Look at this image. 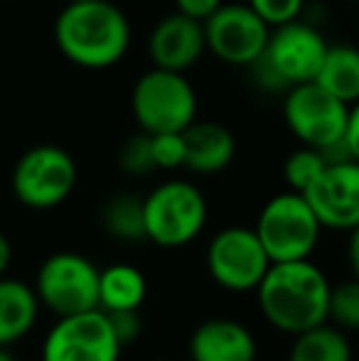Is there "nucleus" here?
Returning a JSON list of instances; mask_svg holds the SVG:
<instances>
[{"mask_svg":"<svg viewBox=\"0 0 359 361\" xmlns=\"http://www.w3.org/2000/svg\"><path fill=\"white\" fill-rule=\"evenodd\" d=\"M101 268H96L82 253L62 251L49 256L35 278V293L39 305L57 317L91 312L99 307Z\"/></svg>","mask_w":359,"mask_h":361,"instance_id":"nucleus-9","label":"nucleus"},{"mask_svg":"<svg viewBox=\"0 0 359 361\" xmlns=\"http://www.w3.org/2000/svg\"><path fill=\"white\" fill-rule=\"evenodd\" d=\"M330 44L322 32L300 18L271 27L264 54L251 64V72L266 91H288L291 86L315 81Z\"/></svg>","mask_w":359,"mask_h":361,"instance_id":"nucleus-3","label":"nucleus"},{"mask_svg":"<svg viewBox=\"0 0 359 361\" xmlns=\"http://www.w3.org/2000/svg\"><path fill=\"white\" fill-rule=\"evenodd\" d=\"M322 228L352 231L359 226V162H327L322 175L303 192Z\"/></svg>","mask_w":359,"mask_h":361,"instance_id":"nucleus-13","label":"nucleus"},{"mask_svg":"<svg viewBox=\"0 0 359 361\" xmlns=\"http://www.w3.org/2000/svg\"><path fill=\"white\" fill-rule=\"evenodd\" d=\"M106 314H109L111 327H114L116 337H118V342L123 347L140 337V329L143 327H140L138 310H121V312H106Z\"/></svg>","mask_w":359,"mask_h":361,"instance_id":"nucleus-27","label":"nucleus"},{"mask_svg":"<svg viewBox=\"0 0 359 361\" xmlns=\"http://www.w3.org/2000/svg\"><path fill=\"white\" fill-rule=\"evenodd\" d=\"M121 349L109 314L91 310L57 319L44 337L42 361H118Z\"/></svg>","mask_w":359,"mask_h":361,"instance_id":"nucleus-11","label":"nucleus"},{"mask_svg":"<svg viewBox=\"0 0 359 361\" xmlns=\"http://www.w3.org/2000/svg\"><path fill=\"white\" fill-rule=\"evenodd\" d=\"M249 5L269 27H278L300 18L305 0H249Z\"/></svg>","mask_w":359,"mask_h":361,"instance_id":"nucleus-25","label":"nucleus"},{"mask_svg":"<svg viewBox=\"0 0 359 361\" xmlns=\"http://www.w3.org/2000/svg\"><path fill=\"white\" fill-rule=\"evenodd\" d=\"M150 140H153V157L158 170H178V167H185L182 133H158V135H150Z\"/></svg>","mask_w":359,"mask_h":361,"instance_id":"nucleus-26","label":"nucleus"},{"mask_svg":"<svg viewBox=\"0 0 359 361\" xmlns=\"http://www.w3.org/2000/svg\"><path fill=\"white\" fill-rule=\"evenodd\" d=\"M37 312L39 298L35 288L15 278H0V347L28 337L37 322Z\"/></svg>","mask_w":359,"mask_h":361,"instance_id":"nucleus-17","label":"nucleus"},{"mask_svg":"<svg viewBox=\"0 0 359 361\" xmlns=\"http://www.w3.org/2000/svg\"><path fill=\"white\" fill-rule=\"evenodd\" d=\"M350 104L332 96L317 81L291 86L283 101V118L303 145L327 152L345 143Z\"/></svg>","mask_w":359,"mask_h":361,"instance_id":"nucleus-8","label":"nucleus"},{"mask_svg":"<svg viewBox=\"0 0 359 361\" xmlns=\"http://www.w3.org/2000/svg\"><path fill=\"white\" fill-rule=\"evenodd\" d=\"M325 167H327L325 152L317 150V147L303 145L288 155L286 165H283V177H286L288 187H291L293 192H300L303 195V192L322 175Z\"/></svg>","mask_w":359,"mask_h":361,"instance_id":"nucleus-22","label":"nucleus"},{"mask_svg":"<svg viewBox=\"0 0 359 361\" xmlns=\"http://www.w3.org/2000/svg\"><path fill=\"white\" fill-rule=\"evenodd\" d=\"M130 109L145 133H182L197 121V94L185 72L153 67L135 81Z\"/></svg>","mask_w":359,"mask_h":361,"instance_id":"nucleus-4","label":"nucleus"},{"mask_svg":"<svg viewBox=\"0 0 359 361\" xmlns=\"http://www.w3.org/2000/svg\"><path fill=\"white\" fill-rule=\"evenodd\" d=\"M269 37L271 27L249 3H221V8L205 20L207 49L231 67H251L264 54Z\"/></svg>","mask_w":359,"mask_h":361,"instance_id":"nucleus-12","label":"nucleus"},{"mask_svg":"<svg viewBox=\"0 0 359 361\" xmlns=\"http://www.w3.org/2000/svg\"><path fill=\"white\" fill-rule=\"evenodd\" d=\"M185 167L195 175H217L226 170L236 155V140L231 130L214 121H195L182 130Z\"/></svg>","mask_w":359,"mask_h":361,"instance_id":"nucleus-16","label":"nucleus"},{"mask_svg":"<svg viewBox=\"0 0 359 361\" xmlns=\"http://www.w3.org/2000/svg\"><path fill=\"white\" fill-rule=\"evenodd\" d=\"M205 52V23H197L178 10L160 20L148 37V54L153 67L170 72H187L200 62Z\"/></svg>","mask_w":359,"mask_h":361,"instance_id":"nucleus-14","label":"nucleus"},{"mask_svg":"<svg viewBox=\"0 0 359 361\" xmlns=\"http://www.w3.org/2000/svg\"><path fill=\"white\" fill-rule=\"evenodd\" d=\"M145 238L163 248L192 243L207 224V200L187 180H168L143 197Z\"/></svg>","mask_w":359,"mask_h":361,"instance_id":"nucleus-6","label":"nucleus"},{"mask_svg":"<svg viewBox=\"0 0 359 361\" xmlns=\"http://www.w3.org/2000/svg\"><path fill=\"white\" fill-rule=\"evenodd\" d=\"M10 261H13V246H10L8 236L0 233V278H3L5 271L10 268Z\"/></svg>","mask_w":359,"mask_h":361,"instance_id":"nucleus-31","label":"nucleus"},{"mask_svg":"<svg viewBox=\"0 0 359 361\" xmlns=\"http://www.w3.org/2000/svg\"><path fill=\"white\" fill-rule=\"evenodd\" d=\"M315 81L345 104L352 106L359 101V49L352 44L327 47Z\"/></svg>","mask_w":359,"mask_h":361,"instance_id":"nucleus-19","label":"nucleus"},{"mask_svg":"<svg viewBox=\"0 0 359 361\" xmlns=\"http://www.w3.org/2000/svg\"><path fill=\"white\" fill-rule=\"evenodd\" d=\"M72 3H89V0H72Z\"/></svg>","mask_w":359,"mask_h":361,"instance_id":"nucleus-33","label":"nucleus"},{"mask_svg":"<svg viewBox=\"0 0 359 361\" xmlns=\"http://www.w3.org/2000/svg\"><path fill=\"white\" fill-rule=\"evenodd\" d=\"M101 221L106 231L121 241H140L145 238L143 200L135 195H116L101 209Z\"/></svg>","mask_w":359,"mask_h":361,"instance_id":"nucleus-21","label":"nucleus"},{"mask_svg":"<svg viewBox=\"0 0 359 361\" xmlns=\"http://www.w3.org/2000/svg\"><path fill=\"white\" fill-rule=\"evenodd\" d=\"M54 42L64 59L82 69H109L130 47V23L111 0H69L54 20Z\"/></svg>","mask_w":359,"mask_h":361,"instance_id":"nucleus-1","label":"nucleus"},{"mask_svg":"<svg viewBox=\"0 0 359 361\" xmlns=\"http://www.w3.org/2000/svg\"><path fill=\"white\" fill-rule=\"evenodd\" d=\"M259 347L246 324L214 317L202 322L190 337L192 361H256Z\"/></svg>","mask_w":359,"mask_h":361,"instance_id":"nucleus-15","label":"nucleus"},{"mask_svg":"<svg viewBox=\"0 0 359 361\" xmlns=\"http://www.w3.org/2000/svg\"><path fill=\"white\" fill-rule=\"evenodd\" d=\"M330 281L310 261L271 263L256 288L259 307L266 322L291 337L327 322L330 314Z\"/></svg>","mask_w":359,"mask_h":361,"instance_id":"nucleus-2","label":"nucleus"},{"mask_svg":"<svg viewBox=\"0 0 359 361\" xmlns=\"http://www.w3.org/2000/svg\"><path fill=\"white\" fill-rule=\"evenodd\" d=\"M347 3H359V0H347Z\"/></svg>","mask_w":359,"mask_h":361,"instance_id":"nucleus-34","label":"nucleus"},{"mask_svg":"<svg viewBox=\"0 0 359 361\" xmlns=\"http://www.w3.org/2000/svg\"><path fill=\"white\" fill-rule=\"evenodd\" d=\"M0 361H13V359H10V354H8V352H5V349H3V347H0Z\"/></svg>","mask_w":359,"mask_h":361,"instance_id":"nucleus-32","label":"nucleus"},{"mask_svg":"<svg viewBox=\"0 0 359 361\" xmlns=\"http://www.w3.org/2000/svg\"><path fill=\"white\" fill-rule=\"evenodd\" d=\"M77 162L59 145H35L15 162L13 195L30 209H54L77 187Z\"/></svg>","mask_w":359,"mask_h":361,"instance_id":"nucleus-7","label":"nucleus"},{"mask_svg":"<svg viewBox=\"0 0 359 361\" xmlns=\"http://www.w3.org/2000/svg\"><path fill=\"white\" fill-rule=\"evenodd\" d=\"M327 322L342 332H359V281H345L330 290V314Z\"/></svg>","mask_w":359,"mask_h":361,"instance_id":"nucleus-23","label":"nucleus"},{"mask_svg":"<svg viewBox=\"0 0 359 361\" xmlns=\"http://www.w3.org/2000/svg\"><path fill=\"white\" fill-rule=\"evenodd\" d=\"M347 261L352 268V278L359 281V226L350 231V243H347Z\"/></svg>","mask_w":359,"mask_h":361,"instance_id":"nucleus-30","label":"nucleus"},{"mask_svg":"<svg viewBox=\"0 0 359 361\" xmlns=\"http://www.w3.org/2000/svg\"><path fill=\"white\" fill-rule=\"evenodd\" d=\"M118 165L126 175H150L155 167V157H153V140H150V133L140 130V133L130 135L118 150Z\"/></svg>","mask_w":359,"mask_h":361,"instance_id":"nucleus-24","label":"nucleus"},{"mask_svg":"<svg viewBox=\"0 0 359 361\" xmlns=\"http://www.w3.org/2000/svg\"><path fill=\"white\" fill-rule=\"evenodd\" d=\"M345 145L352 160L359 162V101L350 106V116H347V130H345Z\"/></svg>","mask_w":359,"mask_h":361,"instance_id":"nucleus-29","label":"nucleus"},{"mask_svg":"<svg viewBox=\"0 0 359 361\" xmlns=\"http://www.w3.org/2000/svg\"><path fill=\"white\" fill-rule=\"evenodd\" d=\"M288 361H352L350 339L340 327L317 324L293 337Z\"/></svg>","mask_w":359,"mask_h":361,"instance_id":"nucleus-20","label":"nucleus"},{"mask_svg":"<svg viewBox=\"0 0 359 361\" xmlns=\"http://www.w3.org/2000/svg\"><path fill=\"white\" fill-rule=\"evenodd\" d=\"M271 258L256 228L226 226L207 246V271L212 281L229 293H249L271 268Z\"/></svg>","mask_w":359,"mask_h":361,"instance_id":"nucleus-10","label":"nucleus"},{"mask_svg":"<svg viewBox=\"0 0 359 361\" xmlns=\"http://www.w3.org/2000/svg\"><path fill=\"white\" fill-rule=\"evenodd\" d=\"M148 293L145 276L130 263H114L101 271L99 281V307L104 312L140 310Z\"/></svg>","mask_w":359,"mask_h":361,"instance_id":"nucleus-18","label":"nucleus"},{"mask_svg":"<svg viewBox=\"0 0 359 361\" xmlns=\"http://www.w3.org/2000/svg\"><path fill=\"white\" fill-rule=\"evenodd\" d=\"M221 3L224 0H175V10L197 20V23H205L207 18H212L221 8Z\"/></svg>","mask_w":359,"mask_h":361,"instance_id":"nucleus-28","label":"nucleus"},{"mask_svg":"<svg viewBox=\"0 0 359 361\" xmlns=\"http://www.w3.org/2000/svg\"><path fill=\"white\" fill-rule=\"evenodd\" d=\"M256 233L273 263L305 261L320 243L322 224L300 192H283L264 204Z\"/></svg>","mask_w":359,"mask_h":361,"instance_id":"nucleus-5","label":"nucleus"},{"mask_svg":"<svg viewBox=\"0 0 359 361\" xmlns=\"http://www.w3.org/2000/svg\"><path fill=\"white\" fill-rule=\"evenodd\" d=\"M153 361H168V359H153Z\"/></svg>","mask_w":359,"mask_h":361,"instance_id":"nucleus-35","label":"nucleus"}]
</instances>
